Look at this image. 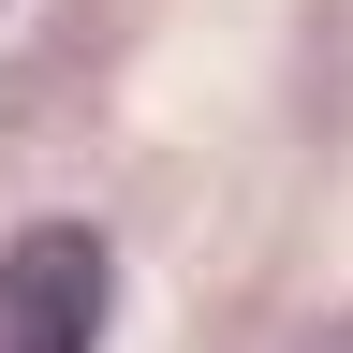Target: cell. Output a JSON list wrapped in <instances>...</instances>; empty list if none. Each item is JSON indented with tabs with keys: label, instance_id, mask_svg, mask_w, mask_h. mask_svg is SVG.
Masks as SVG:
<instances>
[{
	"label": "cell",
	"instance_id": "2",
	"mask_svg": "<svg viewBox=\"0 0 353 353\" xmlns=\"http://www.w3.org/2000/svg\"><path fill=\"white\" fill-rule=\"evenodd\" d=\"M339 353H353V339H339Z\"/></svg>",
	"mask_w": 353,
	"mask_h": 353
},
{
	"label": "cell",
	"instance_id": "1",
	"mask_svg": "<svg viewBox=\"0 0 353 353\" xmlns=\"http://www.w3.org/2000/svg\"><path fill=\"white\" fill-rule=\"evenodd\" d=\"M103 309H118V265L88 221H30L0 250V353H103Z\"/></svg>",
	"mask_w": 353,
	"mask_h": 353
}]
</instances>
